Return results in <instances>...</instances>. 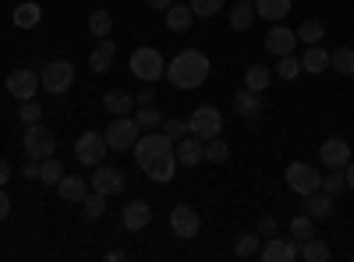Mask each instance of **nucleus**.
<instances>
[{
  "instance_id": "f257e3e1",
  "label": "nucleus",
  "mask_w": 354,
  "mask_h": 262,
  "mask_svg": "<svg viewBox=\"0 0 354 262\" xmlns=\"http://www.w3.org/2000/svg\"><path fill=\"white\" fill-rule=\"evenodd\" d=\"M209 71H213V64H209V57H205L202 50H181L167 64L163 78L174 85V89H198V85L209 78Z\"/></svg>"
},
{
  "instance_id": "f03ea898",
  "label": "nucleus",
  "mask_w": 354,
  "mask_h": 262,
  "mask_svg": "<svg viewBox=\"0 0 354 262\" xmlns=\"http://www.w3.org/2000/svg\"><path fill=\"white\" fill-rule=\"evenodd\" d=\"M128 68H131V75H135L138 82H145V85H153V82H160V78L167 75L163 57H160V50H153V46H138V50L131 53Z\"/></svg>"
},
{
  "instance_id": "7ed1b4c3",
  "label": "nucleus",
  "mask_w": 354,
  "mask_h": 262,
  "mask_svg": "<svg viewBox=\"0 0 354 262\" xmlns=\"http://www.w3.org/2000/svg\"><path fill=\"white\" fill-rule=\"evenodd\" d=\"M174 153V142L163 135V131H149V135H138V142H135V163L145 170L149 163H156V160H163V156H170Z\"/></svg>"
},
{
  "instance_id": "20e7f679",
  "label": "nucleus",
  "mask_w": 354,
  "mask_h": 262,
  "mask_svg": "<svg viewBox=\"0 0 354 262\" xmlns=\"http://www.w3.org/2000/svg\"><path fill=\"white\" fill-rule=\"evenodd\" d=\"M106 153H110V145H106V135H100V131H85L75 142V160L82 167H100L106 160Z\"/></svg>"
},
{
  "instance_id": "39448f33",
  "label": "nucleus",
  "mask_w": 354,
  "mask_h": 262,
  "mask_svg": "<svg viewBox=\"0 0 354 262\" xmlns=\"http://www.w3.org/2000/svg\"><path fill=\"white\" fill-rule=\"evenodd\" d=\"M142 128L135 118H113V124H106V145L113 153H124V149H135Z\"/></svg>"
},
{
  "instance_id": "423d86ee",
  "label": "nucleus",
  "mask_w": 354,
  "mask_h": 262,
  "mask_svg": "<svg viewBox=\"0 0 354 262\" xmlns=\"http://www.w3.org/2000/svg\"><path fill=\"white\" fill-rule=\"evenodd\" d=\"M287 188L294 191V195H312V191H319V185H322V174L312 167V163H290L287 167Z\"/></svg>"
},
{
  "instance_id": "0eeeda50",
  "label": "nucleus",
  "mask_w": 354,
  "mask_h": 262,
  "mask_svg": "<svg viewBox=\"0 0 354 262\" xmlns=\"http://www.w3.org/2000/svg\"><path fill=\"white\" fill-rule=\"evenodd\" d=\"M188 128H192L195 138L209 142V138H216V135L223 131V113H220L216 106H198L192 118H188Z\"/></svg>"
},
{
  "instance_id": "6e6552de",
  "label": "nucleus",
  "mask_w": 354,
  "mask_h": 262,
  "mask_svg": "<svg viewBox=\"0 0 354 262\" xmlns=\"http://www.w3.org/2000/svg\"><path fill=\"white\" fill-rule=\"evenodd\" d=\"M21 142H25V156H32V160H46L57 149L53 131L43 128V124H25V138Z\"/></svg>"
},
{
  "instance_id": "1a4fd4ad",
  "label": "nucleus",
  "mask_w": 354,
  "mask_h": 262,
  "mask_svg": "<svg viewBox=\"0 0 354 262\" xmlns=\"http://www.w3.org/2000/svg\"><path fill=\"white\" fill-rule=\"evenodd\" d=\"M39 82H43V89L53 93V96L68 93V89H71V82H75V68H71V61H53V64H46L43 75H39Z\"/></svg>"
},
{
  "instance_id": "9d476101",
  "label": "nucleus",
  "mask_w": 354,
  "mask_h": 262,
  "mask_svg": "<svg viewBox=\"0 0 354 262\" xmlns=\"http://www.w3.org/2000/svg\"><path fill=\"white\" fill-rule=\"evenodd\" d=\"M167 220H170V230H174L181 241L198 238V230H202V220H198V213H195L192 206H174Z\"/></svg>"
},
{
  "instance_id": "9b49d317",
  "label": "nucleus",
  "mask_w": 354,
  "mask_h": 262,
  "mask_svg": "<svg viewBox=\"0 0 354 262\" xmlns=\"http://www.w3.org/2000/svg\"><path fill=\"white\" fill-rule=\"evenodd\" d=\"M262 262H294V259H301V248L294 245V238H270L262 248H259Z\"/></svg>"
},
{
  "instance_id": "f8f14e48",
  "label": "nucleus",
  "mask_w": 354,
  "mask_h": 262,
  "mask_svg": "<svg viewBox=\"0 0 354 262\" xmlns=\"http://www.w3.org/2000/svg\"><path fill=\"white\" fill-rule=\"evenodd\" d=\"M39 75L36 71H28V68H18L8 75V93L18 96V100H36V89H39Z\"/></svg>"
},
{
  "instance_id": "ddd939ff",
  "label": "nucleus",
  "mask_w": 354,
  "mask_h": 262,
  "mask_svg": "<svg viewBox=\"0 0 354 262\" xmlns=\"http://www.w3.org/2000/svg\"><path fill=\"white\" fill-rule=\"evenodd\" d=\"M93 191H100V195H121L124 191V174L121 170H117V167H96L93 170Z\"/></svg>"
},
{
  "instance_id": "4468645a",
  "label": "nucleus",
  "mask_w": 354,
  "mask_h": 262,
  "mask_svg": "<svg viewBox=\"0 0 354 262\" xmlns=\"http://www.w3.org/2000/svg\"><path fill=\"white\" fill-rule=\"evenodd\" d=\"M174 156H177V167H198L205 160V142L195 135H185L174 145Z\"/></svg>"
},
{
  "instance_id": "2eb2a0df",
  "label": "nucleus",
  "mask_w": 354,
  "mask_h": 262,
  "mask_svg": "<svg viewBox=\"0 0 354 262\" xmlns=\"http://www.w3.org/2000/svg\"><path fill=\"white\" fill-rule=\"evenodd\" d=\"M319 160L326 163L330 170H344L351 163V145L344 138H326V142H322V149H319Z\"/></svg>"
},
{
  "instance_id": "dca6fc26",
  "label": "nucleus",
  "mask_w": 354,
  "mask_h": 262,
  "mask_svg": "<svg viewBox=\"0 0 354 262\" xmlns=\"http://www.w3.org/2000/svg\"><path fill=\"white\" fill-rule=\"evenodd\" d=\"M113 57H117V43L113 39H100L93 46V53H88V68H93V75H106L110 64H113Z\"/></svg>"
},
{
  "instance_id": "f3484780",
  "label": "nucleus",
  "mask_w": 354,
  "mask_h": 262,
  "mask_svg": "<svg viewBox=\"0 0 354 262\" xmlns=\"http://www.w3.org/2000/svg\"><path fill=\"white\" fill-rule=\"evenodd\" d=\"M294 46H298V32H290V28H283V25L270 28V36H266V50L277 53V57L294 53Z\"/></svg>"
},
{
  "instance_id": "a211bd4d",
  "label": "nucleus",
  "mask_w": 354,
  "mask_h": 262,
  "mask_svg": "<svg viewBox=\"0 0 354 262\" xmlns=\"http://www.w3.org/2000/svg\"><path fill=\"white\" fill-rule=\"evenodd\" d=\"M305 213L312 216V220H330L333 216V195H326V191H312V195H305Z\"/></svg>"
},
{
  "instance_id": "6ab92c4d",
  "label": "nucleus",
  "mask_w": 354,
  "mask_h": 262,
  "mask_svg": "<svg viewBox=\"0 0 354 262\" xmlns=\"http://www.w3.org/2000/svg\"><path fill=\"white\" fill-rule=\"evenodd\" d=\"M149 220H153V209L145 206V202H128L124 213H121V223H124L128 230H142V227H149Z\"/></svg>"
},
{
  "instance_id": "aec40b11",
  "label": "nucleus",
  "mask_w": 354,
  "mask_h": 262,
  "mask_svg": "<svg viewBox=\"0 0 354 262\" xmlns=\"http://www.w3.org/2000/svg\"><path fill=\"white\" fill-rule=\"evenodd\" d=\"M103 106L113 113V118H128V113L135 110V96L131 93H121V89H110L103 96Z\"/></svg>"
},
{
  "instance_id": "412c9836",
  "label": "nucleus",
  "mask_w": 354,
  "mask_h": 262,
  "mask_svg": "<svg viewBox=\"0 0 354 262\" xmlns=\"http://www.w3.org/2000/svg\"><path fill=\"white\" fill-rule=\"evenodd\" d=\"M301 71H308V75H322V71H330V53L322 50V43L305 50V57H301Z\"/></svg>"
},
{
  "instance_id": "4be33fe9",
  "label": "nucleus",
  "mask_w": 354,
  "mask_h": 262,
  "mask_svg": "<svg viewBox=\"0 0 354 262\" xmlns=\"http://www.w3.org/2000/svg\"><path fill=\"white\" fill-rule=\"evenodd\" d=\"M234 110L241 113V118H259L262 113V93H252V89H241L238 96H234Z\"/></svg>"
},
{
  "instance_id": "5701e85b",
  "label": "nucleus",
  "mask_w": 354,
  "mask_h": 262,
  "mask_svg": "<svg viewBox=\"0 0 354 262\" xmlns=\"http://www.w3.org/2000/svg\"><path fill=\"white\" fill-rule=\"evenodd\" d=\"M252 4H255V15L266 21H280L290 15V0H252Z\"/></svg>"
},
{
  "instance_id": "b1692460",
  "label": "nucleus",
  "mask_w": 354,
  "mask_h": 262,
  "mask_svg": "<svg viewBox=\"0 0 354 262\" xmlns=\"http://www.w3.org/2000/svg\"><path fill=\"white\" fill-rule=\"evenodd\" d=\"M174 170H177V156L170 153V156H163V160L145 167V178L156 181V185H167V181H174Z\"/></svg>"
},
{
  "instance_id": "393cba45",
  "label": "nucleus",
  "mask_w": 354,
  "mask_h": 262,
  "mask_svg": "<svg viewBox=\"0 0 354 262\" xmlns=\"http://www.w3.org/2000/svg\"><path fill=\"white\" fill-rule=\"evenodd\" d=\"M255 18H259V15H255L252 0H238V4H234V11H230V28H234V32H245V28H252Z\"/></svg>"
},
{
  "instance_id": "a878e982",
  "label": "nucleus",
  "mask_w": 354,
  "mask_h": 262,
  "mask_svg": "<svg viewBox=\"0 0 354 262\" xmlns=\"http://www.w3.org/2000/svg\"><path fill=\"white\" fill-rule=\"evenodd\" d=\"M57 191H61L64 202H82L88 195V181L78 178V174H71V178H61V185H57Z\"/></svg>"
},
{
  "instance_id": "bb28decb",
  "label": "nucleus",
  "mask_w": 354,
  "mask_h": 262,
  "mask_svg": "<svg viewBox=\"0 0 354 262\" xmlns=\"http://www.w3.org/2000/svg\"><path fill=\"white\" fill-rule=\"evenodd\" d=\"M167 28H170V32H188V28H192V8H181V4H170L167 11Z\"/></svg>"
},
{
  "instance_id": "cd10ccee",
  "label": "nucleus",
  "mask_w": 354,
  "mask_h": 262,
  "mask_svg": "<svg viewBox=\"0 0 354 262\" xmlns=\"http://www.w3.org/2000/svg\"><path fill=\"white\" fill-rule=\"evenodd\" d=\"M270 82H273V71L262 68V64H252L245 71V89H252V93H266V89H270Z\"/></svg>"
},
{
  "instance_id": "c85d7f7f",
  "label": "nucleus",
  "mask_w": 354,
  "mask_h": 262,
  "mask_svg": "<svg viewBox=\"0 0 354 262\" xmlns=\"http://www.w3.org/2000/svg\"><path fill=\"white\" fill-rule=\"evenodd\" d=\"M39 18H43V8L39 4H18L15 8V25L18 28H36Z\"/></svg>"
},
{
  "instance_id": "c756f323",
  "label": "nucleus",
  "mask_w": 354,
  "mask_h": 262,
  "mask_svg": "<svg viewBox=\"0 0 354 262\" xmlns=\"http://www.w3.org/2000/svg\"><path fill=\"white\" fill-rule=\"evenodd\" d=\"M322 39H326V25H322V21H301V28H298V43L319 46Z\"/></svg>"
},
{
  "instance_id": "7c9ffc66",
  "label": "nucleus",
  "mask_w": 354,
  "mask_h": 262,
  "mask_svg": "<svg viewBox=\"0 0 354 262\" xmlns=\"http://www.w3.org/2000/svg\"><path fill=\"white\" fill-rule=\"evenodd\" d=\"M333 252H330V245L326 241H319V238H308V241H301V259H308V262H326Z\"/></svg>"
},
{
  "instance_id": "2f4dec72",
  "label": "nucleus",
  "mask_w": 354,
  "mask_h": 262,
  "mask_svg": "<svg viewBox=\"0 0 354 262\" xmlns=\"http://www.w3.org/2000/svg\"><path fill=\"white\" fill-rule=\"evenodd\" d=\"M61 178H64V167L61 163H57L53 156H46V160H39V181L43 185H61Z\"/></svg>"
},
{
  "instance_id": "473e14b6",
  "label": "nucleus",
  "mask_w": 354,
  "mask_h": 262,
  "mask_svg": "<svg viewBox=\"0 0 354 262\" xmlns=\"http://www.w3.org/2000/svg\"><path fill=\"white\" fill-rule=\"evenodd\" d=\"M110 28H113V18H110V11H93V15H88V32H93V36H100V39H106L110 36Z\"/></svg>"
},
{
  "instance_id": "72a5a7b5",
  "label": "nucleus",
  "mask_w": 354,
  "mask_h": 262,
  "mask_svg": "<svg viewBox=\"0 0 354 262\" xmlns=\"http://www.w3.org/2000/svg\"><path fill=\"white\" fill-rule=\"evenodd\" d=\"M82 213H85L88 220H100V216L106 213V195H100V191H88V195L82 198Z\"/></svg>"
},
{
  "instance_id": "f704fd0d",
  "label": "nucleus",
  "mask_w": 354,
  "mask_h": 262,
  "mask_svg": "<svg viewBox=\"0 0 354 262\" xmlns=\"http://www.w3.org/2000/svg\"><path fill=\"white\" fill-rule=\"evenodd\" d=\"M290 238L294 241H308V238H315V220L305 213V216H294L290 220Z\"/></svg>"
},
{
  "instance_id": "c9c22d12",
  "label": "nucleus",
  "mask_w": 354,
  "mask_h": 262,
  "mask_svg": "<svg viewBox=\"0 0 354 262\" xmlns=\"http://www.w3.org/2000/svg\"><path fill=\"white\" fill-rule=\"evenodd\" d=\"M330 68L340 71V75H351L354 71V50L351 46H340L337 53H330Z\"/></svg>"
},
{
  "instance_id": "e433bc0d",
  "label": "nucleus",
  "mask_w": 354,
  "mask_h": 262,
  "mask_svg": "<svg viewBox=\"0 0 354 262\" xmlns=\"http://www.w3.org/2000/svg\"><path fill=\"white\" fill-rule=\"evenodd\" d=\"M277 75H280L283 82H294V78L301 75V61H298L294 53H283V57H280V64H277Z\"/></svg>"
},
{
  "instance_id": "4c0bfd02",
  "label": "nucleus",
  "mask_w": 354,
  "mask_h": 262,
  "mask_svg": "<svg viewBox=\"0 0 354 262\" xmlns=\"http://www.w3.org/2000/svg\"><path fill=\"white\" fill-rule=\"evenodd\" d=\"M259 248H262V238L248 230V234L238 238V248H234V252H238V259H252V255H259Z\"/></svg>"
},
{
  "instance_id": "58836bf2",
  "label": "nucleus",
  "mask_w": 354,
  "mask_h": 262,
  "mask_svg": "<svg viewBox=\"0 0 354 262\" xmlns=\"http://www.w3.org/2000/svg\"><path fill=\"white\" fill-rule=\"evenodd\" d=\"M192 15L195 18H213V15H220L223 11V0H192Z\"/></svg>"
},
{
  "instance_id": "ea45409f",
  "label": "nucleus",
  "mask_w": 354,
  "mask_h": 262,
  "mask_svg": "<svg viewBox=\"0 0 354 262\" xmlns=\"http://www.w3.org/2000/svg\"><path fill=\"white\" fill-rule=\"evenodd\" d=\"M135 121H138V128H145V131H153L156 124H163V118H160V110H156V106H138Z\"/></svg>"
},
{
  "instance_id": "a19ab883",
  "label": "nucleus",
  "mask_w": 354,
  "mask_h": 262,
  "mask_svg": "<svg viewBox=\"0 0 354 262\" xmlns=\"http://www.w3.org/2000/svg\"><path fill=\"white\" fill-rule=\"evenodd\" d=\"M18 118H21V124H39V118H43V106H39L36 100H21Z\"/></svg>"
},
{
  "instance_id": "79ce46f5",
  "label": "nucleus",
  "mask_w": 354,
  "mask_h": 262,
  "mask_svg": "<svg viewBox=\"0 0 354 262\" xmlns=\"http://www.w3.org/2000/svg\"><path fill=\"white\" fill-rule=\"evenodd\" d=\"M326 195H340L344 188H347V181H344V170H330L326 178H322V185H319Z\"/></svg>"
},
{
  "instance_id": "37998d69",
  "label": "nucleus",
  "mask_w": 354,
  "mask_h": 262,
  "mask_svg": "<svg viewBox=\"0 0 354 262\" xmlns=\"http://www.w3.org/2000/svg\"><path fill=\"white\" fill-rule=\"evenodd\" d=\"M163 135H167L170 142H181L185 135H192V128H188V121L174 118V121H167V124H163Z\"/></svg>"
},
{
  "instance_id": "c03bdc74",
  "label": "nucleus",
  "mask_w": 354,
  "mask_h": 262,
  "mask_svg": "<svg viewBox=\"0 0 354 262\" xmlns=\"http://www.w3.org/2000/svg\"><path fill=\"white\" fill-rule=\"evenodd\" d=\"M227 153H230V149L220 142V135L205 142V160H209V163H223V160H227Z\"/></svg>"
},
{
  "instance_id": "a18cd8bd",
  "label": "nucleus",
  "mask_w": 354,
  "mask_h": 262,
  "mask_svg": "<svg viewBox=\"0 0 354 262\" xmlns=\"http://www.w3.org/2000/svg\"><path fill=\"white\" fill-rule=\"evenodd\" d=\"M21 174H25L28 181H39V160H32V156H28V163L21 167Z\"/></svg>"
},
{
  "instance_id": "49530a36",
  "label": "nucleus",
  "mask_w": 354,
  "mask_h": 262,
  "mask_svg": "<svg viewBox=\"0 0 354 262\" xmlns=\"http://www.w3.org/2000/svg\"><path fill=\"white\" fill-rule=\"evenodd\" d=\"M153 100H156L153 85H149V89H142V93H135V106H153Z\"/></svg>"
},
{
  "instance_id": "de8ad7c7",
  "label": "nucleus",
  "mask_w": 354,
  "mask_h": 262,
  "mask_svg": "<svg viewBox=\"0 0 354 262\" xmlns=\"http://www.w3.org/2000/svg\"><path fill=\"white\" fill-rule=\"evenodd\" d=\"M11 216V198H8V191L0 188V220H8Z\"/></svg>"
},
{
  "instance_id": "09e8293b",
  "label": "nucleus",
  "mask_w": 354,
  "mask_h": 262,
  "mask_svg": "<svg viewBox=\"0 0 354 262\" xmlns=\"http://www.w3.org/2000/svg\"><path fill=\"white\" fill-rule=\"evenodd\" d=\"M259 227H262V234H266V238H273V234H277V220H273V216H262Z\"/></svg>"
},
{
  "instance_id": "8fccbe9b",
  "label": "nucleus",
  "mask_w": 354,
  "mask_h": 262,
  "mask_svg": "<svg viewBox=\"0 0 354 262\" xmlns=\"http://www.w3.org/2000/svg\"><path fill=\"white\" fill-rule=\"evenodd\" d=\"M8 181H11V163H8V160H0V188H4Z\"/></svg>"
},
{
  "instance_id": "3c124183",
  "label": "nucleus",
  "mask_w": 354,
  "mask_h": 262,
  "mask_svg": "<svg viewBox=\"0 0 354 262\" xmlns=\"http://www.w3.org/2000/svg\"><path fill=\"white\" fill-rule=\"evenodd\" d=\"M344 181H347V188H354V163L344 167Z\"/></svg>"
},
{
  "instance_id": "603ef678",
  "label": "nucleus",
  "mask_w": 354,
  "mask_h": 262,
  "mask_svg": "<svg viewBox=\"0 0 354 262\" xmlns=\"http://www.w3.org/2000/svg\"><path fill=\"white\" fill-rule=\"evenodd\" d=\"M170 4H174V0H149V8H153V11H167Z\"/></svg>"
},
{
  "instance_id": "864d4df0",
  "label": "nucleus",
  "mask_w": 354,
  "mask_h": 262,
  "mask_svg": "<svg viewBox=\"0 0 354 262\" xmlns=\"http://www.w3.org/2000/svg\"><path fill=\"white\" fill-rule=\"evenodd\" d=\"M351 78H354V71H351Z\"/></svg>"
}]
</instances>
